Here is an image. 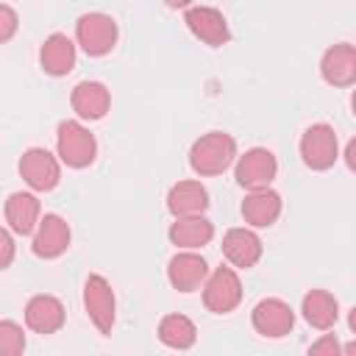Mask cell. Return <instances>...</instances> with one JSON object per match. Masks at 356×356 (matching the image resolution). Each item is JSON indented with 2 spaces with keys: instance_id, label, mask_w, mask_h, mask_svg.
<instances>
[{
  "instance_id": "cell-1",
  "label": "cell",
  "mask_w": 356,
  "mask_h": 356,
  "mask_svg": "<svg viewBox=\"0 0 356 356\" xmlns=\"http://www.w3.org/2000/svg\"><path fill=\"white\" fill-rule=\"evenodd\" d=\"M236 161V139L225 131H209L200 139H195L189 150V167L200 175H220Z\"/></svg>"
},
{
  "instance_id": "cell-2",
  "label": "cell",
  "mask_w": 356,
  "mask_h": 356,
  "mask_svg": "<svg viewBox=\"0 0 356 356\" xmlns=\"http://www.w3.org/2000/svg\"><path fill=\"white\" fill-rule=\"evenodd\" d=\"M56 150L67 167L83 170L95 161L97 142H95V134L89 128H83L78 120H64L56 128Z\"/></svg>"
},
{
  "instance_id": "cell-3",
  "label": "cell",
  "mask_w": 356,
  "mask_h": 356,
  "mask_svg": "<svg viewBox=\"0 0 356 356\" xmlns=\"http://www.w3.org/2000/svg\"><path fill=\"white\" fill-rule=\"evenodd\" d=\"M117 36H120V28H117L114 17H108L103 11L81 14L78 22H75V42L92 58H100V56L111 53L114 44H117Z\"/></svg>"
},
{
  "instance_id": "cell-4",
  "label": "cell",
  "mask_w": 356,
  "mask_h": 356,
  "mask_svg": "<svg viewBox=\"0 0 356 356\" xmlns=\"http://www.w3.org/2000/svg\"><path fill=\"white\" fill-rule=\"evenodd\" d=\"M203 306L211 314H228L242 303V281L234 267H214L203 281Z\"/></svg>"
},
{
  "instance_id": "cell-5",
  "label": "cell",
  "mask_w": 356,
  "mask_h": 356,
  "mask_svg": "<svg viewBox=\"0 0 356 356\" xmlns=\"http://www.w3.org/2000/svg\"><path fill=\"white\" fill-rule=\"evenodd\" d=\"M300 159L309 170L323 172L331 170L339 159V139L328 122H314L300 136Z\"/></svg>"
},
{
  "instance_id": "cell-6",
  "label": "cell",
  "mask_w": 356,
  "mask_h": 356,
  "mask_svg": "<svg viewBox=\"0 0 356 356\" xmlns=\"http://www.w3.org/2000/svg\"><path fill=\"white\" fill-rule=\"evenodd\" d=\"M83 309L100 334H111L117 317V298L111 284L100 273H92L83 284Z\"/></svg>"
},
{
  "instance_id": "cell-7",
  "label": "cell",
  "mask_w": 356,
  "mask_h": 356,
  "mask_svg": "<svg viewBox=\"0 0 356 356\" xmlns=\"http://www.w3.org/2000/svg\"><path fill=\"white\" fill-rule=\"evenodd\" d=\"M22 181L33 189V192H50L58 186L61 181V164L58 159L44 150V147H28L22 156H19V164H17Z\"/></svg>"
},
{
  "instance_id": "cell-8",
  "label": "cell",
  "mask_w": 356,
  "mask_h": 356,
  "mask_svg": "<svg viewBox=\"0 0 356 356\" xmlns=\"http://www.w3.org/2000/svg\"><path fill=\"white\" fill-rule=\"evenodd\" d=\"M278 175V159L267 147H250L242 156H236L234 178L242 189H261L270 186L273 178Z\"/></svg>"
},
{
  "instance_id": "cell-9",
  "label": "cell",
  "mask_w": 356,
  "mask_h": 356,
  "mask_svg": "<svg viewBox=\"0 0 356 356\" xmlns=\"http://www.w3.org/2000/svg\"><path fill=\"white\" fill-rule=\"evenodd\" d=\"M250 323L256 328V334L267 337V339H281L292 331L295 325V312L286 300L281 298H264L253 306L250 312Z\"/></svg>"
},
{
  "instance_id": "cell-10",
  "label": "cell",
  "mask_w": 356,
  "mask_h": 356,
  "mask_svg": "<svg viewBox=\"0 0 356 356\" xmlns=\"http://www.w3.org/2000/svg\"><path fill=\"white\" fill-rule=\"evenodd\" d=\"M184 22H186L189 33L209 47H222L231 39L228 19L222 17V11H217L211 6H189L184 14Z\"/></svg>"
},
{
  "instance_id": "cell-11",
  "label": "cell",
  "mask_w": 356,
  "mask_h": 356,
  "mask_svg": "<svg viewBox=\"0 0 356 356\" xmlns=\"http://www.w3.org/2000/svg\"><path fill=\"white\" fill-rule=\"evenodd\" d=\"M70 239H72V231H70L67 220L61 214H44V217H39V225L33 231L31 250L39 259H58L61 253H67Z\"/></svg>"
},
{
  "instance_id": "cell-12",
  "label": "cell",
  "mask_w": 356,
  "mask_h": 356,
  "mask_svg": "<svg viewBox=\"0 0 356 356\" xmlns=\"http://www.w3.org/2000/svg\"><path fill=\"white\" fill-rule=\"evenodd\" d=\"M320 75L328 86L348 89L356 83V47L350 42L331 44L320 58Z\"/></svg>"
},
{
  "instance_id": "cell-13",
  "label": "cell",
  "mask_w": 356,
  "mask_h": 356,
  "mask_svg": "<svg viewBox=\"0 0 356 356\" xmlns=\"http://www.w3.org/2000/svg\"><path fill=\"white\" fill-rule=\"evenodd\" d=\"M264 245L253 228H228L222 236V256L234 270H250L259 264Z\"/></svg>"
},
{
  "instance_id": "cell-14",
  "label": "cell",
  "mask_w": 356,
  "mask_h": 356,
  "mask_svg": "<svg viewBox=\"0 0 356 356\" xmlns=\"http://www.w3.org/2000/svg\"><path fill=\"white\" fill-rule=\"evenodd\" d=\"M64 320H67V312H64V303L56 295L39 292L25 303V325L33 334H42V337L56 334V331L64 328Z\"/></svg>"
},
{
  "instance_id": "cell-15",
  "label": "cell",
  "mask_w": 356,
  "mask_h": 356,
  "mask_svg": "<svg viewBox=\"0 0 356 356\" xmlns=\"http://www.w3.org/2000/svg\"><path fill=\"white\" fill-rule=\"evenodd\" d=\"M281 209H284V200H281V195L273 186L248 189V195H245V200L239 206L242 220L250 228H270V225H275V220L281 217Z\"/></svg>"
},
{
  "instance_id": "cell-16",
  "label": "cell",
  "mask_w": 356,
  "mask_h": 356,
  "mask_svg": "<svg viewBox=\"0 0 356 356\" xmlns=\"http://www.w3.org/2000/svg\"><path fill=\"white\" fill-rule=\"evenodd\" d=\"M206 275H209V264L195 250H181L167 261V281L172 284V289L184 292V295L200 289Z\"/></svg>"
},
{
  "instance_id": "cell-17",
  "label": "cell",
  "mask_w": 356,
  "mask_h": 356,
  "mask_svg": "<svg viewBox=\"0 0 356 356\" xmlns=\"http://www.w3.org/2000/svg\"><path fill=\"white\" fill-rule=\"evenodd\" d=\"M75 58H78V50L67 33H50L44 39V44L39 47V64L53 78L70 75L75 70Z\"/></svg>"
},
{
  "instance_id": "cell-18",
  "label": "cell",
  "mask_w": 356,
  "mask_h": 356,
  "mask_svg": "<svg viewBox=\"0 0 356 356\" xmlns=\"http://www.w3.org/2000/svg\"><path fill=\"white\" fill-rule=\"evenodd\" d=\"M70 106L81 120H103L111 108V92L100 81H81L70 95Z\"/></svg>"
},
{
  "instance_id": "cell-19",
  "label": "cell",
  "mask_w": 356,
  "mask_h": 356,
  "mask_svg": "<svg viewBox=\"0 0 356 356\" xmlns=\"http://www.w3.org/2000/svg\"><path fill=\"white\" fill-rule=\"evenodd\" d=\"M42 217V203L36 195L31 192H11L6 197V222L11 228V234L17 236H31L39 225Z\"/></svg>"
},
{
  "instance_id": "cell-20",
  "label": "cell",
  "mask_w": 356,
  "mask_h": 356,
  "mask_svg": "<svg viewBox=\"0 0 356 356\" xmlns=\"http://www.w3.org/2000/svg\"><path fill=\"white\" fill-rule=\"evenodd\" d=\"M209 209V192L200 181H178L167 192V211L172 217H195Z\"/></svg>"
},
{
  "instance_id": "cell-21",
  "label": "cell",
  "mask_w": 356,
  "mask_h": 356,
  "mask_svg": "<svg viewBox=\"0 0 356 356\" xmlns=\"http://www.w3.org/2000/svg\"><path fill=\"white\" fill-rule=\"evenodd\" d=\"M170 242L181 250H197L214 239V222L206 220L203 214L195 217H175V222L167 231Z\"/></svg>"
},
{
  "instance_id": "cell-22",
  "label": "cell",
  "mask_w": 356,
  "mask_h": 356,
  "mask_svg": "<svg viewBox=\"0 0 356 356\" xmlns=\"http://www.w3.org/2000/svg\"><path fill=\"white\" fill-rule=\"evenodd\" d=\"M300 312H303V320H306L312 328H317V331H328V328H334L337 320H339V303H337V298H334L331 292H325V289H312V292H306L303 300H300Z\"/></svg>"
},
{
  "instance_id": "cell-23",
  "label": "cell",
  "mask_w": 356,
  "mask_h": 356,
  "mask_svg": "<svg viewBox=\"0 0 356 356\" xmlns=\"http://www.w3.org/2000/svg\"><path fill=\"white\" fill-rule=\"evenodd\" d=\"M159 339L172 350H189L197 339V328L186 314H164L159 323Z\"/></svg>"
},
{
  "instance_id": "cell-24",
  "label": "cell",
  "mask_w": 356,
  "mask_h": 356,
  "mask_svg": "<svg viewBox=\"0 0 356 356\" xmlns=\"http://www.w3.org/2000/svg\"><path fill=\"white\" fill-rule=\"evenodd\" d=\"M25 350V331L14 320H0V356H19Z\"/></svg>"
},
{
  "instance_id": "cell-25",
  "label": "cell",
  "mask_w": 356,
  "mask_h": 356,
  "mask_svg": "<svg viewBox=\"0 0 356 356\" xmlns=\"http://www.w3.org/2000/svg\"><path fill=\"white\" fill-rule=\"evenodd\" d=\"M17 28H19V17H17V11H14L11 6L0 3V44H6L8 39H14Z\"/></svg>"
},
{
  "instance_id": "cell-26",
  "label": "cell",
  "mask_w": 356,
  "mask_h": 356,
  "mask_svg": "<svg viewBox=\"0 0 356 356\" xmlns=\"http://www.w3.org/2000/svg\"><path fill=\"white\" fill-rule=\"evenodd\" d=\"M14 253H17V245H14V234L8 228L0 225V270L11 267L14 261Z\"/></svg>"
},
{
  "instance_id": "cell-27",
  "label": "cell",
  "mask_w": 356,
  "mask_h": 356,
  "mask_svg": "<svg viewBox=\"0 0 356 356\" xmlns=\"http://www.w3.org/2000/svg\"><path fill=\"white\" fill-rule=\"evenodd\" d=\"M309 353H314V356H320V353L339 356V353H342V348H339V339H337L334 334H325V337H320L317 342H312V345H309Z\"/></svg>"
},
{
  "instance_id": "cell-28",
  "label": "cell",
  "mask_w": 356,
  "mask_h": 356,
  "mask_svg": "<svg viewBox=\"0 0 356 356\" xmlns=\"http://www.w3.org/2000/svg\"><path fill=\"white\" fill-rule=\"evenodd\" d=\"M170 8H189L192 6V0H164Z\"/></svg>"
}]
</instances>
